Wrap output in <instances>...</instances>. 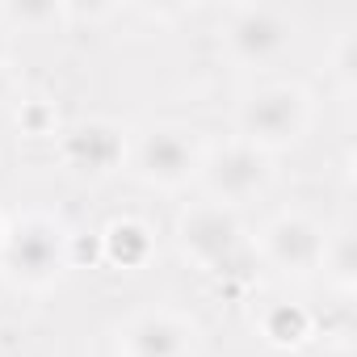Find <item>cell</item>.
<instances>
[{
    "label": "cell",
    "mask_w": 357,
    "mask_h": 357,
    "mask_svg": "<svg viewBox=\"0 0 357 357\" xmlns=\"http://www.w3.org/2000/svg\"><path fill=\"white\" fill-rule=\"evenodd\" d=\"M332 76H336L340 97H353V84H357V38H353V30L340 34L336 51H332Z\"/></svg>",
    "instance_id": "cell-15"
},
{
    "label": "cell",
    "mask_w": 357,
    "mask_h": 357,
    "mask_svg": "<svg viewBox=\"0 0 357 357\" xmlns=\"http://www.w3.org/2000/svg\"><path fill=\"white\" fill-rule=\"evenodd\" d=\"M5 17L22 30H47L68 22V5H5Z\"/></svg>",
    "instance_id": "cell-14"
},
{
    "label": "cell",
    "mask_w": 357,
    "mask_h": 357,
    "mask_svg": "<svg viewBox=\"0 0 357 357\" xmlns=\"http://www.w3.org/2000/svg\"><path fill=\"white\" fill-rule=\"evenodd\" d=\"M319 273L328 278V286L349 298L353 286H357V240H353V227H328V240H324V257H319Z\"/></svg>",
    "instance_id": "cell-12"
},
{
    "label": "cell",
    "mask_w": 357,
    "mask_h": 357,
    "mask_svg": "<svg viewBox=\"0 0 357 357\" xmlns=\"http://www.w3.org/2000/svg\"><path fill=\"white\" fill-rule=\"evenodd\" d=\"M176 252H181L198 273L206 278H236L257 261L252 236L240 223L231 206L219 202H194L176 215Z\"/></svg>",
    "instance_id": "cell-2"
},
{
    "label": "cell",
    "mask_w": 357,
    "mask_h": 357,
    "mask_svg": "<svg viewBox=\"0 0 357 357\" xmlns=\"http://www.w3.org/2000/svg\"><path fill=\"white\" fill-rule=\"evenodd\" d=\"M126 151H130V135L109 118H80L68 130H59V155L80 176H109L126 168Z\"/></svg>",
    "instance_id": "cell-8"
},
{
    "label": "cell",
    "mask_w": 357,
    "mask_h": 357,
    "mask_svg": "<svg viewBox=\"0 0 357 357\" xmlns=\"http://www.w3.org/2000/svg\"><path fill=\"white\" fill-rule=\"evenodd\" d=\"M252 324H257L261 340L273 349H303L315 336V311H307L298 298H286V294H269L257 307Z\"/></svg>",
    "instance_id": "cell-10"
},
{
    "label": "cell",
    "mask_w": 357,
    "mask_h": 357,
    "mask_svg": "<svg viewBox=\"0 0 357 357\" xmlns=\"http://www.w3.org/2000/svg\"><path fill=\"white\" fill-rule=\"evenodd\" d=\"M324 240H328V227L315 215H307V211H278L261 227V236L252 240V248L278 273H286V278H311V273H319Z\"/></svg>",
    "instance_id": "cell-7"
},
{
    "label": "cell",
    "mask_w": 357,
    "mask_h": 357,
    "mask_svg": "<svg viewBox=\"0 0 357 357\" xmlns=\"http://www.w3.org/2000/svg\"><path fill=\"white\" fill-rule=\"evenodd\" d=\"M202 160H206V143L185 122H151L130 139L126 151V168L147 190H164V194H176L190 181H198Z\"/></svg>",
    "instance_id": "cell-4"
},
{
    "label": "cell",
    "mask_w": 357,
    "mask_h": 357,
    "mask_svg": "<svg viewBox=\"0 0 357 357\" xmlns=\"http://www.w3.org/2000/svg\"><path fill=\"white\" fill-rule=\"evenodd\" d=\"M294 34L298 22L282 5H231L219 22V47L244 72H261L278 63L294 47Z\"/></svg>",
    "instance_id": "cell-5"
},
{
    "label": "cell",
    "mask_w": 357,
    "mask_h": 357,
    "mask_svg": "<svg viewBox=\"0 0 357 357\" xmlns=\"http://www.w3.org/2000/svg\"><path fill=\"white\" fill-rule=\"evenodd\" d=\"M17 130H22V135H30V139H55V135H59L55 105H51V101H43V97L22 101V109H17Z\"/></svg>",
    "instance_id": "cell-13"
},
{
    "label": "cell",
    "mask_w": 357,
    "mask_h": 357,
    "mask_svg": "<svg viewBox=\"0 0 357 357\" xmlns=\"http://www.w3.org/2000/svg\"><path fill=\"white\" fill-rule=\"evenodd\" d=\"M315 122V97L298 80H261L236 101V139L278 155L298 147Z\"/></svg>",
    "instance_id": "cell-1"
},
{
    "label": "cell",
    "mask_w": 357,
    "mask_h": 357,
    "mask_svg": "<svg viewBox=\"0 0 357 357\" xmlns=\"http://www.w3.org/2000/svg\"><path fill=\"white\" fill-rule=\"evenodd\" d=\"M5 227H9V223H5V219H0V240H5Z\"/></svg>",
    "instance_id": "cell-16"
},
{
    "label": "cell",
    "mask_w": 357,
    "mask_h": 357,
    "mask_svg": "<svg viewBox=\"0 0 357 357\" xmlns=\"http://www.w3.org/2000/svg\"><path fill=\"white\" fill-rule=\"evenodd\" d=\"M72 269V236L55 215L30 211L13 219L0 240V278L17 290L43 294Z\"/></svg>",
    "instance_id": "cell-3"
},
{
    "label": "cell",
    "mask_w": 357,
    "mask_h": 357,
    "mask_svg": "<svg viewBox=\"0 0 357 357\" xmlns=\"http://www.w3.org/2000/svg\"><path fill=\"white\" fill-rule=\"evenodd\" d=\"M101 252L109 265L118 269H143L155 252V231L143 223V219H114L105 231H101Z\"/></svg>",
    "instance_id": "cell-11"
},
{
    "label": "cell",
    "mask_w": 357,
    "mask_h": 357,
    "mask_svg": "<svg viewBox=\"0 0 357 357\" xmlns=\"http://www.w3.org/2000/svg\"><path fill=\"white\" fill-rule=\"evenodd\" d=\"M194 349H198V328L168 307H147L130 315L118 332L122 357H194Z\"/></svg>",
    "instance_id": "cell-9"
},
{
    "label": "cell",
    "mask_w": 357,
    "mask_h": 357,
    "mask_svg": "<svg viewBox=\"0 0 357 357\" xmlns=\"http://www.w3.org/2000/svg\"><path fill=\"white\" fill-rule=\"evenodd\" d=\"M198 181L206 185L211 202L240 211L244 202H257L269 194L273 185V155H265L261 147L244 143V139H227L223 147H206Z\"/></svg>",
    "instance_id": "cell-6"
}]
</instances>
